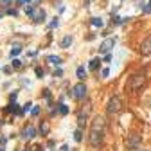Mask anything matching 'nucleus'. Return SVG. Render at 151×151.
Instances as JSON below:
<instances>
[{
  "instance_id": "1",
  "label": "nucleus",
  "mask_w": 151,
  "mask_h": 151,
  "mask_svg": "<svg viewBox=\"0 0 151 151\" xmlns=\"http://www.w3.org/2000/svg\"><path fill=\"white\" fill-rule=\"evenodd\" d=\"M104 131H106V119L102 115H95L90 126V135H88V142L94 149H97L102 146L104 140Z\"/></svg>"
},
{
  "instance_id": "2",
  "label": "nucleus",
  "mask_w": 151,
  "mask_h": 151,
  "mask_svg": "<svg viewBox=\"0 0 151 151\" xmlns=\"http://www.w3.org/2000/svg\"><path fill=\"white\" fill-rule=\"evenodd\" d=\"M146 83V74H135L129 78V83L126 85L128 90H139V88H142V85Z\"/></svg>"
},
{
  "instance_id": "3",
  "label": "nucleus",
  "mask_w": 151,
  "mask_h": 151,
  "mask_svg": "<svg viewBox=\"0 0 151 151\" xmlns=\"http://www.w3.org/2000/svg\"><path fill=\"white\" fill-rule=\"evenodd\" d=\"M121 108H122V101H121V97L113 95V97L108 101V104H106V113H108V115H115V113L121 112Z\"/></svg>"
},
{
  "instance_id": "4",
  "label": "nucleus",
  "mask_w": 151,
  "mask_h": 151,
  "mask_svg": "<svg viewBox=\"0 0 151 151\" xmlns=\"http://www.w3.org/2000/svg\"><path fill=\"white\" fill-rule=\"evenodd\" d=\"M68 95L74 97V99H78V101H83L86 97V85L85 83H78L72 88V92H68Z\"/></svg>"
},
{
  "instance_id": "5",
  "label": "nucleus",
  "mask_w": 151,
  "mask_h": 151,
  "mask_svg": "<svg viewBox=\"0 0 151 151\" xmlns=\"http://www.w3.org/2000/svg\"><path fill=\"white\" fill-rule=\"evenodd\" d=\"M140 144H142V137L139 133H131L128 137V140H126V148L133 151V149H139Z\"/></svg>"
},
{
  "instance_id": "6",
  "label": "nucleus",
  "mask_w": 151,
  "mask_h": 151,
  "mask_svg": "<svg viewBox=\"0 0 151 151\" xmlns=\"http://www.w3.org/2000/svg\"><path fill=\"white\" fill-rule=\"evenodd\" d=\"M113 47H115V38H106L104 42L99 45V52H101V54H108Z\"/></svg>"
},
{
  "instance_id": "7",
  "label": "nucleus",
  "mask_w": 151,
  "mask_h": 151,
  "mask_svg": "<svg viewBox=\"0 0 151 151\" xmlns=\"http://www.w3.org/2000/svg\"><path fill=\"white\" fill-rule=\"evenodd\" d=\"M45 18H47V13H45V9H42V7H36V9H34V13L31 15V20H34L36 24H43Z\"/></svg>"
},
{
  "instance_id": "8",
  "label": "nucleus",
  "mask_w": 151,
  "mask_h": 151,
  "mask_svg": "<svg viewBox=\"0 0 151 151\" xmlns=\"http://www.w3.org/2000/svg\"><path fill=\"white\" fill-rule=\"evenodd\" d=\"M36 137V128L34 126H25L24 128V131H22V139L24 140H31Z\"/></svg>"
},
{
  "instance_id": "9",
  "label": "nucleus",
  "mask_w": 151,
  "mask_h": 151,
  "mask_svg": "<svg viewBox=\"0 0 151 151\" xmlns=\"http://www.w3.org/2000/svg\"><path fill=\"white\" fill-rule=\"evenodd\" d=\"M140 54H144V56H149V54H151V36H148V38L142 42V45H140Z\"/></svg>"
},
{
  "instance_id": "10",
  "label": "nucleus",
  "mask_w": 151,
  "mask_h": 151,
  "mask_svg": "<svg viewBox=\"0 0 151 151\" xmlns=\"http://www.w3.org/2000/svg\"><path fill=\"white\" fill-rule=\"evenodd\" d=\"M5 112H7V113H15V115H24L22 113V108H18V104H16L15 101H11V104L5 108Z\"/></svg>"
},
{
  "instance_id": "11",
  "label": "nucleus",
  "mask_w": 151,
  "mask_h": 151,
  "mask_svg": "<svg viewBox=\"0 0 151 151\" xmlns=\"http://www.w3.org/2000/svg\"><path fill=\"white\" fill-rule=\"evenodd\" d=\"M72 42H74V38L70 36V34H65V36H63V40H61V49H68V47H70L72 45Z\"/></svg>"
},
{
  "instance_id": "12",
  "label": "nucleus",
  "mask_w": 151,
  "mask_h": 151,
  "mask_svg": "<svg viewBox=\"0 0 151 151\" xmlns=\"http://www.w3.org/2000/svg\"><path fill=\"white\" fill-rule=\"evenodd\" d=\"M47 61H49L51 65H54V67H59L61 63H63V59H61L59 56H54V54H51V56H47Z\"/></svg>"
},
{
  "instance_id": "13",
  "label": "nucleus",
  "mask_w": 151,
  "mask_h": 151,
  "mask_svg": "<svg viewBox=\"0 0 151 151\" xmlns=\"http://www.w3.org/2000/svg\"><path fill=\"white\" fill-rule=\"evenodd\" d=\"M20 52H22V45H20V43H15V45L11 47V52H9L11 59H13V58H16V56H18Z\"/></svg>"
},
{
  "instance_id": "14",
  "label": "nucleus",
  "mask_w": 151,
  "mask_h": 151,
  "mask_svg": "<svg viewBox=\"0 0 151 151\" xmlns=\"http://www.w3.org/2000/svg\"><path fill=\"white\" fill-rule=\"evenodd\" d=\"M76 76H78V79H79V81H83V79H86L88 72H86V68H85V67H78V70H76Z\"/></svg>"
},
{
  "instance_id": "15",
  "label": "nucleus",
  "mask_w": 151,
  "mask_h": 151,
  "mask_svg": "<svg viewBox=\"0 0 151 151\" xmlns=\"http://www.w3.org/2000/svg\"><path fill=\"white\" fill-rule=\"evenodd\" d=\"M99 63H101V59H99V58H94V59L90 61V67H88V68H90V70H97Z\"/></svg>"
},
{
  "instance_id": "16",
  "label": "nucleus",
  "mask_w": 151,
  "mask_h": 151,
  "mask_svg": "<svg viewBox=\"0 0 151 151\" xmlns=\"http://www.w3.org/2000/svg\"><path fill=\"white\" fill-rule=\"evenodd\" d=\"M74 140H76V142H81V140H83V131H81V128H78V129L74 131Z\"/></svg>"
},
{
  "instance_id": "17",
  "label": "nucleus",
  "mask_w": 151,
  "mask_h": 151,
  "mask_svg": "<svg viewBox=\"0 0 151 151\" xmlns=\"http://www.w3.org/2000/svg\"><path fill=\"white\" fill-rule=\"evenodd\" d=\"M58 113H59V115H67V113H68V106L63 104V102L58 104Z\"/></svg>"
},
{
  "instance_id": "18",
  "label": "nucleus",
  "mask_w": 151,
  "mask_h": 151,
  "mask_svg": "<svg viewBox=\"0 0 151 151\" xmlns=\"http://www.w3.org/2000/svg\"><path fill=\"white\" fill-rule=\"evenodd\" d=\"M94 27H99V29H101V27L102 25H104V24H102V18H97V16H95V18H92V22H90Z\"/></svg>"
},
{
  "instance_id": "19",
  "label": "nucleus",
  "mask_w": 151,
  "mask_h": 151,
  "mask_svg": "<svg viewBox=\"0 0 151 151\" xmlns=\"http://www.w3.org/2000/svg\"><path fill=\"white\" fill-rule=\"evenodd\" d=\"M40 131H42V135H47V133H49V122H47V121L42 122V126H40Z\"/></svg>"
},
{
  "instance_id": "20",
  "label": "nucleus",
  "mask_w": 151,
  "mask_h": 151,
  "mask_svg": "<svg viewBox=\"0 0 151 151\" xmlns=\"http://www.w3.org/2000/svg\"><path fill=\"white\" fill-rule=\"evenodd\" d=\"M34 9H36V7H34V5H31V4H27V5H25V15H27V16H31L32 13H34Z\"/></svg>"
},
{
  "instance_id": "21",
  "label": "nucleus",
  "mask_w": 151,
  "mask_h": 151,
  "mask_svg": "<svg viewBox=\"0 0 151 151\" xmlns=\"http://www.w3.org/2000/svg\"><path fill=\"white\" fill-rule=\"evenodd\" d=\"M11 67H13V68H22V61L15 58V59H13V63H11Z\"/></svg>"
},
{
  "instance_id": "22",
  "label": "nucleus",
  "mask_w": 151,
  "mask_h": 151,
  "mask_svg": "<svg viewBox=\"0 0 151 151\" xmlns=\"http://www.w3.org/2000/svg\"><path fill=\"white\" fill-rule=\"evenodd\" d=\"M124 20H126V18H121V16H113V20H112V22H113L115 25H121L122 22H124Z\"/></svg>"
},
{
  "instance_id": "23",
  "label": "nucleus",
  "mask_w": 151,
  "mask_h": 151,
  "mask_svg": "<svg viewBox=\"0 0 151 151\" xmlns=\"http://www.w3.org/2000/svg\"><path fill=\"white\" fill-rule=\"evenodd\" d=\"M31 106H32V102H25V104H24V108H22V113L29 112V110H31Z\"/></svg>"
},
{
  "instance_id": "24",
  "label": "nucleus",
  "mask_w": 151,
  "mask_h": 151,
  "mask_svg": "<svg viewBox=\"0 0 151 151\" xmlns=\"http://www.w3.org/2000/svg\"><path fill=\"white\" fill-rule=\"evenodd\" d=\"M58 25H59V22H58V18H54L52 22L49 24V29H54V27H58Z\"/></svg>"
},
{
  "instance_id": "25",
  "label": "nucleus",
  "mask_w": 151,
  "mask_h": 151,
  "mask_svg": "<svg viewBox=\"0 0 151 151\" xmlns=\"http://www.w3.org/2000/svg\"><path fill=\"white\" fill-rule=\"evenodd\" d=\"M5 13L11 15V16H16V15H18V11H16V9H11V7H7V11H5Z\"/></svg>"
},
{
  "instance_id": "26",
  "label": "nucleus",
  "mask_w": 151,
  "mask_h": 151,
  "mask_svg": "<svg viewBox=\"0 0 151 151\" xmlns=\"http://www.w3.org/2000/svg\"><path fill=\"white\" fill-rule=\"evenodd\" d=\"M61 76H63V70H61V68H56V70H54V78H61Z\"/></svg>"
},
{
  "instance_id": "27",
  "label": "nucleus",
  "mask_w": 151,
  "mask_h": 151,
  "mask_svg": "<svg viewBox=\"0 0 151 151\" xmlns=\"http://www.w3.org/2000/svg\"><path fill=\"white\" fill-rule=\"evenodd\" d=\"M34 72H36V76H38V78H43V74H45V72H43V68H40V67H38Z\"/></svg>"
},
{
  "instance_id": "28",
  "label": "nucleus",
  "mask_w": 151,
  "mask_h": 151,
  "mask_svg": "<svg viewBox=\"0 0 151 151\" xmlns=\"http://www.w3.org/2000/svg\"><path fill=\"white\" fill-rule=\"evenodd\" d=\"M101 76H102V78H108V76H110V68H102V70H101Z\"/></svg>"
},
{
  "instance_id": "29",
  "label": "nucleus",
  "mask_w": 151,
  "mask_h": 151,
  "mask_svg": "<svg viewBox=\"0 0 151 151\" xmlns=\"http://www.w3.org/2000/svg\"><path fill=\"white\" fill-rule=\"evenodd\" d=\"M42 95H43L45 99H51V90H49V88H45V90H43V94H42Z\"/></svg>"
},
{
  "instance_id": "30",
  "label": "nucleus",
  "mask_w": 151,
  "mask_h": 151,
  "mask_svg": "<svg viewBox=\"0 0 151 151\" xmlns=\"http://www.w3.org/2000/svg\"><path fill=\"white\" fill-rule=\"evenodd\" d=\"M31 113L34 115V117H36V115H40V106H34V108L31 110Z\"/></svg>"
},
{
  "instance_id": "31",
  "label": "nucleus",
  "mask_w": 151,
  "mask_h": 151,
  "mask_svg": "<svg viewBox=\"0 0 151 151\" xmlns=\"http://www.w3.org/2000/svg\"><path fill=\"white\" fill-rule=\"evenodd\" d=\"M11 2H13V0H2V7H9Z\"/></svg>"
},
{
  "instance_id": "32",
  "label": "nucleus",
  "mask_w": 151,
  "mask_h": 151,
  "mask_svg": "<svg viewBox=\"0 0 151 151\" xmlns=\"http://www.w3.org/2000/svg\"><path fill=\"white\" fill-rule=\"evenodd\" d=\"M2 72H4V74H11V67H4Z\"/></svg>"
},
{
  "instance_id": "33",
  "label": "nucleus",
  "mask_w": 151,
  "mask_h": 151,
  "mask_svg": "<svg viewBox=\"0 0 151 151\" xmlns=\"http://www.w3.org/2000/svg\"><path fill=\"white\" fill-rule=\"evenodd\" d=\"M16 95H18V92H13V94L9 95V99H11V101H16Z\"/></svg>"
},
{
  "instance_id": "34",
  "label": "nucleus",
  "mask_w": 151,
  "mask_h": 151,
  "mask_svg": "<svg viewBox=\"0 0 151 151\" xmlns=\"http://www.w3.org/2000/svg\"><path fill=\"white\" fill-rule=\"evenodd\" d=\"M47 146H49V148H51V149H52V148H54V146H56V142H54V140H49V142H47Z\"/></svg>"
},
{
  "instance_id": "35",
  "label": "nucleus",
  "mask_w": 151,
  "mask_h": 151,
  "mask_svg": "<svg viewBox=\"0 0 151 151\" xmlns=\"http://www.w3.org/2000/svg\"><path fill=\"white\" fill-rule=\"evenodd\" d=\"M29 2H31V0H18V4H22V5H27Z\"/></svg>"
},
{
  "instance_id": "36",
  "label": "nucleus",
  "mask_w": 151,
  "mask_h": 151,
  "mask_svg": "<svg viewBox=\"0 0 151 151\" xmlns=\"http://www.w3.org/2000/svg\"><path fill=\"white\" fill-rule=\"evenodd\" d=\"M5 142H7V139H5V137H2V139H0V146H5Z\"/></svg>"
},
{
  "instance_id": "37",
  "label": "nucleus",
  "mask_w": 151,
  "mask_h": 151,
  "mask_svg": "<svg viewBox=\"0 0 151 151\" xmlns=\"http://www.w3.org/2000/svg\"><path fill=\"white\" fill-rule=\"evenodd\" d=\"M59 151H70V148H68L67 144H65V146H61V149H59Z\"/></svg>"
},
{
  "instance_id": "38",
  "label": "nucleus",
  "mask_w": 151,
  "mask_h": 151,
  "mask_svg": "<svg viewBox=\"0 0 151 151\" xmlns=\"http://www.w3.org/2000/svg\"><path fill=\"white\" fill-rule=\"evenodd\" d=\"M104 61H112V54H106V56H104Z\"/></svg>"
},
{
  "instance_id": "39",
  "label": "nucleus",
  "mask_w": 151,
  "mask_h": 151,
  "mask_svg": "<svg viewBox=\"0 0 151 151\" xmlns=\"http://www.w3.org/2000/svg\"><path fill=\"white\" fill-rule=\"evenodd\" d=\"M0 151H4V146H0Z\"/></svg>"
},
{
  "instance_id": "40",
  "label": "nucleus",
  "mask_w": 151,
  "mask_h": 151,
  "mask_svg": "<svg viewBox=\"0 0 151 151\" xmlns=\"http://www.w3.org/2000/svg\"><path fill=\"white\" fill-rule=\"evenodd\" d=\"M24 151H32V149H24Z\"/></svg>"
},
{
  "instance_id": "41",
  "label": "nucleus",
  "mask_w": 151,
  "mask_h": 151,
  "mask_svg": "<svg viewBox=\"0 0 151 151\" xmlns=\"http://www.w3.org/2000/svg\"><path fill=\"white\" fill-rule=\"evenodd\" d=\"M2 16H4V15H2V13H0V18H2Z\"/></svg>"
},
{
  "instance_id": "42",
  "label": "nucleus",
  "mask_w": 151,
  "mask_h": 151,
  "mask_svg": "<svg viewBox=\"0 0 151 151\" xmlns=\"http://www.w3.org/2000/svg\"><path fill=\"white\" fill-rule=\"evenodd\" d=\"M149 5H151V0H149Z\"/></svg>"
}]
</instances>
